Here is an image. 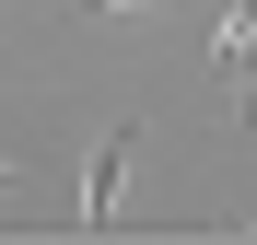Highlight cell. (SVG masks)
Segmentation results:
<instances>
[{
	"mask_svg": "<svg viewBox=\"0 0 257 245\" xmlns=\"http://www.w3.org/2000/svg\"><path fill=\"white\" fill-rule=\"evenodd\" d=\"M128 152H141V117H117L82 163V233H117V187H128Z\"/></svg>",
	"mask_w": 257,
	"mask_h": 245,
	"instance_id": "cell-1",
	"label": "cell"
},
{
	"mask_svg": "<svg viewBox=\"0 0 257 245\" xmlns=\"http://www.w3.org/2000/svg\"><path fill=\"white\" fill-rule=\"evenodd\" d=\"M94 12H152V0H94Z\"/></svg>",
	"mask_w": 257,
	"mask_h": 245,
	"instance_id": "cell-2",
	"label": "cell"
}]
</instances>
